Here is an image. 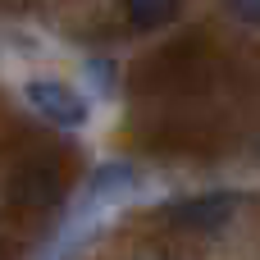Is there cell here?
I'll list each match as a JSON object with an SVG mask.
<instances>
[{
  "label": "cell",
  "mask_w": 260,
  "mask_h": 260,
  "mask_svg": "<svg viewBox=\"0 0 260 260\" xmlns=\"http://www.w3.org/2000/svg\"><path fill=\"white\" fill-rule=\"evenodd\" d=\"M9 197L23 210H50L64 197V160L50 151H37L27 160H18L14 178H9Z\"/></svg>",
  "instance_id": "obj_1"
},
{
  "label": "cell",
  "mask_w": 260,
  "mask_h": 260,
  "mask_svg": "<svg viewBox=\"0 0 260 260\" xmlns=\"http://www.w3.org/2000/svg\"><path fill=\"white\" fill-rule=\"evenodd\" d=\"M128 187H133V165H123V160L101 165V169L91 174V197H101V201H114V197L128 192Z\"/></svg>",
  "instance_id": "obj_4"
},
{
  "label": "cell",
  "mask_w": 260,
  "mask_h": 260,
  "mask_svg": "<svg viewBox=\"0 0 260 260\" xmlns=\"http://www.w3.org/2000/svg\"><path fill=\"white\" fill-rule=\"evenodd\" d=\"M123 5H128L133 27H165V23H174L183 0H123Z\"/></svg>",
  "instance_id": "obj_5"
},
{
  "label": "cell",
  "mask_w": 260,
  "mask_h": 260,
  "mask_svg": "<svg viewBox=\"0 0 260 260\" xmlns=\"http://www.w3.org/2000/svg\"><path fill=\"white\" fill-rule=\"evenodd\" d=\"M23 96H27V105H32L46 123H55V128H78V123H87V101H82L69 82H59V78H32V82L23 87Z\"/></svg>",
  "instance_id": "obj_2"
},
{
  "label": "cell",
  "mask_w": 260,
  "mask_h": 260,
  "mask_svg": "<svg viewBox=\"0 0 260 260\" xmlns=\"http://www.w3.org/2000/svg\"><path fill=\"white\" fill-rule=\"evenodd\" d=\"M229 14L247 27H260V0H229Z\"/></svg>",
  "instance_id": "obj_6"
},
{
  "label": "cell",
  "mask_w": 260,
  "mask_h": 260,
  "mask_svg": "<svg viewBox=\"0 0 260 260\" xmlns=\"http://www.w3.org/2000/svg\"><path fill=\"white\" fill-rule=\"evenodd\" d=\"M238 210V197L233 192H201V197H183L165 210V219L174 229H187V233H215L233 219Z\"/></svg>",
  "instance_id": "obj_3"
}]
</instances>
